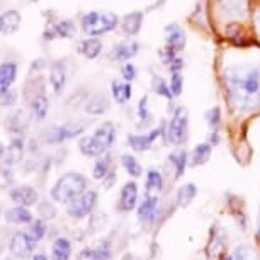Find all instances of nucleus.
Instances as JSON below:
<instances>
[{
    "label": "nucleus",
    "mask_w": 260,
    "mask_h": 260,
    "mask_svg": "<svg viewBox=\"0 0 260 260\" xmlns=\"http://www.w3.org/2000/svg\"><path fill=\"white\" fill-rule=\"evenodd\" d=\"M230 101L238 111H252L260 104V65H237L224 70Z\"/></svg>",
    "instance_id": "f257e3e1"
},
{
    "label": "nucleus",
    "mask_w": 260,
    "mask_h": 260,
    "mask_svg": "<svg viewBox=\"0 0 260 260\" xmlns=\"http://www.w3.org/2000/svg\"><path fill=\"white\" fill-rule=\"evenodd\" d=\"M87 189V179L82 174H65L63 177L58 179L55 187L51 190V198L56 203H65L68 204L70 201L77 199L78 196H82Z\"/></svg>",
    "instance_id": "f03ea898"
},
{
    "label": "nucleus",
    "mask_w": 260,
    "mask_h": 260,
    "mask_svg": "<svg viewBox=\"0 0 260 260\" xmlns=\"http://www.w3.org/2000/svg\"><path fill=\"white\" fill-rule=\"evenodd\" d=\"M117 16L112 12H97L92 11L82 17V31L89 36H102L112 31L117 26Z\"/></svg>",
    "instance_id": "7ed1b4c3"
},
{
    "label": "nucleus",
    "mask_w": 260,
    "mask_h": 260,
    "mask_svg": "<svg viewBox=\"0 0 260 260\" xmlns=\"http://www.w3.org/2000/svg\"><path fill=\"white\" fill-rule=\"evenodd\" d=\"M189 112L185 107H177L172 114V119L167 126V138L172 145H182L187 140Z\"/></svg>",
    "instance_id": "20e7f679"
},
{
    "label": "nucleus",
    "mask_w": 260,
    "mask_h": 260,
    "mask_svg": "<svg viewBox=\"0 0 260 260\" xmlns=\"http://www.w3.org/2000/svg\"><path fill=\"white\" fill-rule=\"evenodd\" d=\"M95 203H97V194L94 190H89V192H83L82 196H78L77 199L70 201V203H68V208H67V213L70 214L72 218L80 219L83 216L92 213Z\"/></svg>",
    "instance_id": "39448f33"
},
{
    "label": "nucleus",
    "mask_w": 260,
    "mask_h": 260,
    "mask_svg": "<svg viewBox=\"0 0 260 260\" xmlns=\"http://www.w3.org/2000/svg\"><path fill=\"white\" fill-rule=\"evenodd\" d=\"M34 243H36V240L29 238L26 233H16L11 242V252L17 258H27L32 252Z\"/></svg>",
    "instance_id": "423d86ee"
},
{
    "label": "nucleus",
    "mask_w": 260,
    "mask_h": 260,
    "mask_svg": "<svg viewBox=\"0 0 260 260\" xmlns=\"http://www.w3.org/2000/svg\"><path fill=\"white\" fill-rule=\"evenodd\" d=\"M165 39H167V45L174 48L175 51H182L185 48V41H187L184 29L177 22H172L165 26Z\"/></svg>",
    "instance_id": "0eeeda50"
},
{
    "label": "nucleus",
    "mask_w": 260,
    "mask_h": 260,
    "mask_svg": "<svg viewBox=\"0 0 260 260\" xmlns=\"http://www.w3.org/2000/svg\"><path fill=\"white\" fill-rule=\"evenodd\" d=\"M161 133H164V127H156V129L150 131L148 135H129L127 136V143L136 151H145L153 145V141L158 138Z\"/></svg>",
    "instance_id": "6e6552de"
},
{
    "label": "nucleus",
    "mask_w": 260,
    "mask_h": 260,
    "mask_svg": "<svg viewBox=\"0 0 260 260\" xmlns=\"http://www.w3.org/2000/svg\"><path fill=\"white\" fill-rule=\"evenodd\" d=\"M140 51V45L136 41H122L116 45L111 51V58L114 61H127Z\"/></svg>",
    "instance_id": "1a4fd4ad"
},
{
    "label": "nucleus",
    "mask_w": 260,
    "mask_h": 260,
    "mask_svg": "<svg viewBox=\"0 0 260 260\" xmlns=\"http://www.w3.org/2000/svg\"><path fill=\"white\" fill-rule=\"evenodd\" d=\"M82 131H83L82 126H70V124L56 126L48 133V141H50V143H61V141H65L68 138H75Z\"/></svg>",
    "instance_id": "9d476101"
},
{
    "label": "nucleus",
    "mask_w": 260,
    "mask_h": 260,
    "mask_svg": "<svg viewBox=\"0 0 260 260\" xmlns=\"http://www.w3.org/2000/svg\"><path fill=\"white\" fill-rule=\"evenodd\" d=\"M78 148H80V151L85 156H101L106 153L107 146L102 145L101 141L92 135V136H85V138H82L78 141Z\"/></svg>",
    "instance_id": "9b49d317"
},
{
    "label": "nucleus",
    "mask_w": 260,
    "mask_h": 260,
    "mask_svg": "<svg viewBox=\"0 0 260 260\" xmlns=\"http://www.w3.org/2000/svg\"><path fill=\"white\" fill-rule=\"evenodd\" d=\"M50 83L51 89L55 94H60L67 83V70H65V63L61 61H55L51 65L50 70Z\"/></svg>",
    "instance_id": "f8f14e48"
},
{
    "label": "nucleus",
    "mask_w": 260,
    "mask_h": 260,
    "mask_svg": "<svg viewBox=\"0 0 260 260\" xmlns=\"http://www.w3.org/2000/svg\"><path fill=\"white\" fill-rule=\"evenodd\" d=\"M138 201V185L135 182L124 184L121 189V199H119V209L121 211H131L136 206Z\"/></svg>",
    "instance_id": "ddd939ff"
},
{
    "label": "nucleus",
    "mask_w": 260,
    "mask_h": 260,
    "mask_svg": "<svg viewBox=\"0 0 260 260\" xmlns=\"http://www.w3.org/2000/svg\"><path fill=\"white\" fill-rule=\"evenodd\" d=\"M156 211H158V198H155V196H146L145 201L138 208V218L143 223H151L156 216Z\"/></svg>",
    "instance_id": "4468645a"
},
{
    "label": "nucleus",
    "mask_w": 260,
    "mask_h": 260,
    "mask_svg": "<svg viewBox=\"0 0 260 260\" xmlns=\"http://www.w3.org/2000/svg\"><path fill=\"white\" fill-rule=\"evenodd\" d=\"M11 198L14 203L21 204V206H31L36 203L38 199V192L36 189L27 187V185H21V187H16L11 190Z\"/></svg>",
    "instance_id": "2eb2a0df"
},
{
    "label": "nucleus",
    "mask_w": 260,
    "mask_h": 260,
    "mask_svg": "<svg viewBox=\"0 0 260 260\" xmlns=\"http://www.w3.org/2000/svg\"><path fill=\"white\" fill-rule=\"evenodd\" d=\"M17 78V65L12 61L0 65V94L7 90Z\"/></svg>",
    "instance_id": "dca6fc26"
},
{
    "label": "nucleus",
    "mask_w": 260,
    "mask_h": 260,
    "mask_svg": "<svg viewBox=\"0 0 260 260\" xmlns=\"http://www.w3.org/2000/svg\"><path fill=\"white\" fill-rule=\"evenodd\" d=\"M78 51H80L85 58H89V60H94V58L99 56L102 51L101 39H97L94 36H90L89 39H83V41H80V45H78Z\"/></svg>",
    "instance_id": "f3484780"
},
{
    "label": "nucleus",
    "mask_w": 260,
    "mask_h": 260,
    "mask_svg": "<svg viewBox=\"0 0 260 260\" xmlns=\"http://www.w3.org/2000/svg\"><path fill=\"white\" fill-rule=\"evenodd\" d=\"M141 26H143V12L126 14L124 19H122V29H124V32L129 34V36L138 34Z\"/></svg>",
    "instance_id": "a211bd4d"
},
{
    "label": "nucleus",
    "mask_w": 260,
    "mask_h": 260,
    "mask_svg": "<svg viewBox=\"0 0 260 260\" xmlns=\"http://www.w3.org/2000/svg\"><path fill=\"white\" fill-rule=\"evenodd\" d=\"M109 109V101H107L106 95L97 94L92 99L87 101L85 104V112H89L90 116H101Z\"/></svg>",
    "instance_id": "6ab92c4d"
},
{
    "label": "nucleus",
    "mask_w": 260,
    "mask_h": 260,
    "mask_svg": "<svg viewBox=\"0 0 260 260\" xmlns=\"http://www.w3.org/2000/svg\"><path fill=\"white\" fill-rule=\"evenodd\" d=\"M94 136L101 141L102 145H106L107 148H111L112 143H114V140H116L114 124H112V122H104V124H101V126L94 131Z\"/></svg>",
    "instance_id": "aec40b11"
},
{
    "label": "nucleus",
    "mask_w": 260,
    "mask_h": 260,
    "mask_svg": "<svg viewBox=\"0 0 260 260\" xmlns=\"http://www.w3.org/2000/svg\"><path fill=\"white\" fill-rule=\"evenodd\" d=\"M131 95H133V90H131L129 83L117 82V80L112 82V97H114L116 102H119V104H126V102L131 99Z\"/></svg>",
    "instance_id": "412c9836"
},
{
    "label": "nucleus",
    "mask_w": 260,
    "mask_h": 260,
    "mask_svg": "<svg viewBox=\"0 0 260 260\" xmlns=\"http://www.w3.org/2000/svg\"><path fill=\"white\" fill-rule=\"evenodd\" d=\"M75 34V24L72 21H60L58 24L51 27V34L48 38H55V36H60V38H73Z\"/></svg>",
    "instance_id": "4be33fe9"
},
{
    "label": "nucleus",
    "mask_w": 260,
    "mask_h": 260,
    "mask_svg": "<svg viewBox=\"0 0 260 260\" xmlns=\"http://www.w3.org/2000/svg\"><path fill=\"white\" fill-rule=\"evenodd\" d=\"M196 192H198V189H196L194 184H185L182 187L179 189L177 192V204L180 208H185V206H189L192 203V199L196 198Z\"/></svg>",
    "instance_id": "5701e85b"
},
{
    "label": "nucleus",
    "mask_w": 260,
    "mask_h": 260,
    "mask_svg": "<svg viewBox=\"0 0 260 260\" xmlns=\"http://www.w3.org/2000/svg\"><path fill=\"white\" fill-rule=\"evenodd\" d=\"M72 253V247L70 242L65 238H58L55 243H53V258L55 260H68Z\"/></svg>",
    "instance_id": "b1692460"
},
{
    "label": "nucleus",
    "mask_w": 260,
    "mask_h": 260,
    "mask_svg": "<svg viewBox=\"0 0 260 260\" xmlns=\"http://www.w3.org/2000/svg\"><path fill=\"white\" fill-rule=\"evenodd\" d=\"M6 218H7V221H11V223H29L32 219V216L26 209V206H19V208L7 211Z\"/></svg>",
    "instance_id": "393cba45"
},
{
    "label": "nucleus",
    "mask_w": 260,
    "mask_h": 260,
    "mask_svg": "<svg viewBox=\"0 0 260 260\" xmlns=\"http://www.w3.org/2000/svg\"><path fill=\"white\" fill-rule=\"evenodd\" d=\"M22 153H24V145L21 140H14L11 145H9V150H7V156H6V164L7 165H14L17 161H21L22 158Z\"/></svg>",
    "instance_id": "a878e982"
},
{
    "label": "nucleus",
    "mask_w": 260,
    "mask_h": 260,
    "mask_svg": "<svg viewBox=\"0 0 260 260\" xmlns=\"http://www.w3.org/2000/svg\"><path fill=\"white\" fill-rule=\"evenodd\" d=\"M31 111L38 121H43L48 114V99L45 95H36L31 102Z\"/></svg>",
    "instance_id": "bb28decb"
},
{
    "label": "nucleus",
    "mask_w": 260,
    "mask_h": 260,
    "mask_svg": "<svg viewBox=\"0 0 260 260\" xmlns=\"http://www.w3.org/2000/svg\"><path fill=\"white\" fill-rule=\"evenodd\" d=\"M228 260H258L257 252L250 245H240L232 252Z\"/></svg>",
    "instance_id": "cd10ccee"
},
{
    "label": "nucleus",
    "mask_w": 260,
    "mask_h": 260,
    "mask_svg": "<svg viewBox=\"0 0 260 260\" xmlns=\"http://www.w3.org/2000/svg\"><path fill=\"white\" fill-rule=\"evenodd\" d=\"M4 21H6V26H4V31L6 34H14L21 26V14L17 11H7L4 14Z\"/></svg>",
    "instance_id": "c85d7f7f"
},
{
    "label": "nucleus",
    "mask_w": 260,
    "mask_h": 260,
    "mask_svg": "<svg viewBox=\"0 0 260 260\" xmlns=\"http://www.w3.org/2000/svg\"><path fill=\"white\" fill-rule=\"evenodd\" d=\"M211 143H201L192 151V165H203L211 156Z\"/></svg>",
    "instance_id": "c756f323"
},
{
    "label": "nucleus",
    "mask_w": 260,
    "mask_h": 260,
    "mask_svg": "<svg viewBox=\"0 0 260 260\" xmlns=\"http://www.w3.org/2000/svg\"><path fill=\"white\" fill-rule=\"evenodd\" d=\"M169 160L175 167V177H180L185 170V165H187V153L185 151H175L169 156Z\"/></svg>",
    "instance_id": "7c9ffc66"
},
{
    "label": "nucleus",
    "mask_w": 260,
    "mask_h": 260,
    "mask_svg": "<svg viewBox=\"0 0 260 260\" xmlns=\"http://www.w3.org/2000/svg\"><path fill=\"white\" fill-rule=\"evenodd\" d=\"M121 161H122V165H124V169L127 170V174L133 175V177H140V175H141V165L136 161L135 156L122 155Z\"/></svg>",
    "instance_id": "2f4dec72"
},
{
    "label": "nucleus",
    "mask_w": 260,
    "mask_h": 260,
    "mask_svg": "<svg viewBox=\"0 0 260 260\" xmlns=\"http://www.w3.org/2000/svg\"><path fill=\"white\" fill-rule=\"evenodd\" d=\"M169 85H170L172 95H174V97H177V95L182 94V89H184V78H182V75H180V72H172Z\"/></svg>",
    "instance_id": "473e14b6"
},
{
    "label": "nucleus",
    "mask_w": 260,
    "mask_h": 260,
    "mask_svg": "<svg viewBox=\"0 0 260 260\" xmlns=\"http://www.w3.org/2000/svg\"><path fill=\"white\" fill-rule=\"evenodd\" d=\"M206 121H208L211 131H218V126H219V122H221V109H219L218 106L209 109L206 112Z\"/></svg>",
    "instance_id": "72a5a7b5"
},
{
    "label": "nucleus",
    "mask_w": 260,
    "mask_h": 260,
    "mask_svg": "<svg viewBox=\"0 0 260 260\" xmlns=\"http://www.w3.org/2000/svg\"><path fill=\"white\" fill-rule=\"evenodd\" d=\"M153 87H155V92L158 95H164V97H167V99H172V97H174V95H172L170 85L161 77L153 75Z\"/></svg>",
    "instance_id": "f704fd0d"
},
{
    "label": "nucleus",
    "mask_w": 260,
    "mask_h": 260,
    "mask_svg": "<svg viewBox=\"0 0 260 260\" xmlns=\"http://www.w3.org/2000/svg\"><path fill=\"white\" fill-rule=\"evenodd\" d=\"M161 185H164V179H161L160 172L158 170H150L148 174H146V187L160 190Z\"/></svg>",
    "instance_id": "c9c22d12"
},
{
    "label": "nucleus",
    "mask_w": 260,
    "mask_h": 260,
    "mask_svg": "<svg viewBox=\"0 0 260 260\" xmlns=\"http://www.w3.org/2000/svg\"><path fill=\"white\" fill-rule=\"evenodd\" d=\"M109 174V158H101L97 160V164L94 165V177L95 179H104Z\"/></svg>",
    "instance_id": "e433bc0d"
},
{
    "label": "nucleus",
    "mask_w": 260,
    "mask_h": 260,
    "mask_svg": "<svg viewBox=\"0 0 260 260\" xmlns=\"http://www.w3.org/2000/svg\"><path fill=\"white\" fill-rule=\"evenodd\" d=\"M138 116L141 122H150L151 121V114L148 111V97L143 95L138 102Z\"/></svg>",
    "instance_id": "4c0bfd02"
},
{
    "label": "nucleus",
    "mask_w": 260,
    "mask_h": 260,
    "mask_svg": "<svg viewBox=\"0 0 260 260\" xmlns=\"http://www.w3.org/2000/svg\"><path fill=\"white\" fill-rule=\"evenodd\" d=\"M177 53H179V51H175L174 48L169 46V45H167L165 48H161V50H160L161 63H164V65H167V67H170L172 63L175 61V58H177Z\"/></svg>",
    "instance_id": "58836bf2"
},
{
    "label": "nucleus",
    "mask_w": 260,
    "mask_h": 260,
    "mask_svg": "<svg viewBox=\"0 0 260 260\" xmlns=\"http://www.w3.org/2000/svg\"><path fill=\"white\" fill-rule=\"evenodd\" d=\"M95 253H97V260H109L111 257V247L107 242H99L95 247Z\"/></svg>",
    "instance_id": "ea45409f"
},
{
    "label": "nucleus",
    "mask_w": 260,
    "mask_h": 260,
    "mask_svg": "<svg viewBox=\"0 0 260 260\" xmlns=\"http://www.w3.org/2000/svg\"><path fill=\"white\" fill-rule=\"evenodd\" d=\"M45 233H46V224L43 223V221H36L32 224V228H31V235H32V238L36 240H41L43 237H45Z\"/></svg>",
    "instance_id": "a19ab883"
},
{
    "label": "nucleus",
    "mask_w": 260,
    "mask_h": 260,
    "mask_svg": "<svg viewBox=\"0 0 260 260\" xmlns=\"http://www.w3.org/2000/svg\"><path fill=\"white\" fill-rule=\"evenodd\" d=\"M16 90H12V89H7V90H4L2 94H0V102H2V106H12L14 102H16Z\"/></svg>",
    "instance_id": "79ce46f5"
},
{
    "label": "nucleus",
    "mask_w": 260,
    "mask_h": 260,
    "mask_svg": "<svg viewBox=\"0 0 260 260\" xmlns=\"http://www.w3.org/2000/svg\"><path fill=\"white\" fill-rule=\"evenodd\" d=\"M122 77H124L126 82H133L136 78V67L131 65V63H126V65L122 67Z\"/></svg>",
    "instance_id": "37998d69"
},
{
    "label": "nucleus",
    "mask_w": 260,
    "mask_h": 260,
    "mask_svg": "<svg viewBox=\"0 0 260 260\" xmlns=\"http://www.w3.org/2000/svg\"><path fill=\"white\" fill-rule=\"evenodd\" d=\"M39 213H41L45 218H55L56 216V209H55V206H51L50 203H45V204H41V208H39Z\"/></svg>",
    "instance_id": "c03bdc74"
},
{
    "label": "nucleus",
    "mask_w": 260,
    "mask_h": 260,
    "mask_svg": "<svg viewBox=\"0 0 260 260\" xmlns=\"http://www.w3.org/2000/svg\"><path fill=\"white\" fill-rule=\"evenodd\" d=\"M78 260H97L95 248H85V250H82L80 255H78Z\"/></svg>",
    "instance_id": "a18cd8bd"
},
{
    "label": "nucleus",
    "mask_w": 260,
    "mask_h": 260,
    "mask_svg": "<svg viewBox=\"0 0 260 260\" xmlns=\"http://www.w3.org/2000/svg\"><path fill=\"white\" fill-rule=\"evenodd\" d=\"M182 67H184V60L177 56V58H175V61L172 63L169 68H170V72H180V70H182Z\"/></svg>",
    "instance_id": "49530a36"
},
{
    "label": "nucleus",
    "mask_w": 260,
    "mask_h": 260,
    "mask_svg": "<svg viewBox=\"0 0 260 260\" xmlns=\"http://www.w3.org/2000/svg\"><path fill=\"white\" fill-rule=\"evenodd\" d=\"M209 143H211V145H218V143H219L218 131H211V135H209Z\"/></svg>",
    "instance_id": "de8ad7c7"
},
{
    "label": "nucleus",
    "mask_w": 260,
    "mask_h": 260,
    "mask_svg": "<svg viewBox=\"0 0 260 260\" xmlns=\"http://www.w3.org/2000/svg\"><path fill=\"white\" fill-rule=\"evenodd\" d=\"M114 174H111L109 175V177H107V175H106V177H104V184H106V187L107 189H109V187H112V184H114Z\"/></svg>",
    "instance_id": "09e8293b"
},
{
    "label": "nucleus",
    "mask_w": 260,
    "mask_h": 260,
    "mask_svg": "<svg viewBox=\"0 0 260 260\" xmlns=\"http://www.w3.org/2000/svg\"><path fill=\"white\" fill-rule=\"evenodd\" d=\"M4 26H6V21H4V16H0V31H4Z\"/></svg>",
    "instance_id": "8fccbe9b"
},
{
    "label": "nucleus",
    "mask_w": 260,
    "mask_h": 260,
    "mask_svg": "<svg viewBox=\"0 0 260 260\" xmlns=\"http://www.w3.org/2000/svg\"><path fill=\"white\" fill-rule=\"evenodd\" d=\"M32 260H48V258L45 257V255H36V257H34Z\"/></svg>",
    "instance_id": "3c124183"
},
{
    "label": "nucleus",
    "mask_w": 260,
    "mask_h": 260,
    "mask_svg": "<svg viewBox=\"0 0 260 260\" xmlns=\"http://www.w3.org/2000/svg\"><path fill=\"white\" fill-rule=\"evenodd\" d=\"M2 153H4V146L0 145V155H2Z\"/></svg>",
    "instance_id": "603ef678"
},
{
    "label": "nucleus",
    "mask_w": 260,
    "mask_h": 260,
    "mask_svg": "<svg viewBox=\"0 0 260 260\" xmlns=\"http://www.w3.org/2000/svg\"><path fill=\"white\" fill-rule=\"evenodd\" d=\"M31 2H36V0H31Z\"/></svg>",
    "instance_id": "864d4df0"
},
{
    "label": "nucleus",
    "mask_w": 260,
    "mask_h": 260,
    "mask_svg": "<svg viewBox=\"0 0 260 260\" xmlns=\"http://www.w3.org/2000/svg\"><path fill=\"white\" fill-rule=\"evenodd\" d=\"M258 235H260V228H258Z\"/></svg>",
    "instance_id": "5fc2aeb1"
}]
</instances>
